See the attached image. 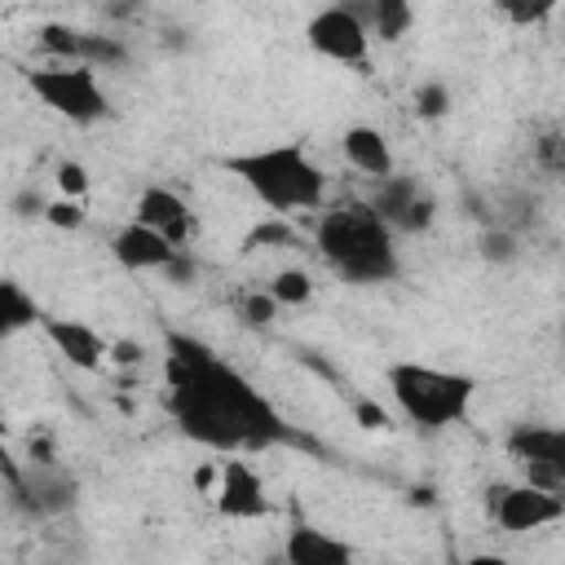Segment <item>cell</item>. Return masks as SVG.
Instances as JSON below:
<instances>
[{
	"instance_id": "484cf974",
	"label": "cell",
	"mask_w": 565,
	"mask_h": 565,
	"mask_svg": "<svg viewBox=\"0 0 565 565\" xmlns=\"http://www.w3.org/2000/svg\"><path fill=\"white\" fill-rule=\"evenodd\" d=\"M44 221H49V225H57V230H79V225L88 221V212H84V203H79V199H53V203H49V212H44Z\"/></svg>"
},
{
	"instance_id": "f546056e",
	"label": "cell",
	"mask_w": 565,
	"mask_h": 565,
	"mask_svg": "<svg viewBox=\"0 0 565 565\" xmlns=\"http://www.w3.org/2000/svg\"><path fill=\"white\" fill-rule=\"evenodd\" d=\"M561 22H565V9H561Z\"/></svg>"
},
{
	"instance_id": "3957f363",
	"label": "cell",
	"mask_w": 565,
	"mask_h": 565,
	"mask_svg": "<svg viewBox=\"0 0 565 565\" xmlns=\"http://www.w3.org/2000/svg\"><path fill=\"white\" fill-rule=\"evenodd\" d=\"M221 168L274 216L313 212L327 199V172L300 141H278L221 159Z\"/></svg>"
},
{
	"instance_id": "7a4b0ae2",
	"label": "cell",
	"mask_w": 565,
	"mask_h": 565,
	"mask_svg": "<svg viewBox=\"0 0 565 565\" xmlns=\"http://www.w3.org/2000/svg\"><path fill=\"white\" fill-rule=\"evenodd\" d=\"M313 252L344 282H358V287L393 282L402 274L397 238H393V230L380 221V212L366 199H340V203H331L318 216Z\"/></svg>"
},
{
	"instance_id": "cb8c5ba5",
	"label": "cell",
	"mask_w": 565,
	"mask_h": 565,
	"mask_svg": "<svg viewBox=\"0 0 565 565\" xmlns=\"http://www.w3.org/2000/svg\"><path fill=\"white\" fill-rule=\"evenodd\" d=\"M57 190H62V199H79L84 203V194H88V168L75 163V159H62L57 163Z\"/></svg>"
},
{
	"instance_id": "4316f807",
	"label": "cell",
	"mask_w": 565,
	"mask_h": 565,
	"mask_svg": "<svg viewBox=\"0 0 565 565\" xmlns=\"http://www.w3.org/2000/svg\"><path fill=\"white\" fill-rule=\"evenodd\" d=\"M481 256H490V260H512V256H516V234L503 230V225L486 230V234H481Z\"/></svg>"
},
{
	"instance_id": "8992f818",
	"label": "cell",
	"mask_w": 565,
	"mask_h": 565,
	"mask_svg": "<svg viewBox=\"0 0 565 565\" xmlns=\"http://www.w3.org/2000/svg\"><path fill=\"white\" fill-rule=\"evenodd\" d=\"M503 450L530 486H543L565 499V428L561 424H516Z\"/></svg>"
},
{
	"instance_id": "d4e9b609",
	"label": "cell",
	"mask_w": 565,
	"mask_h": 565,
	"mask_svg": "<svg viewBox=\"0 0 565 565\" xmlns=\"http://www.w3.org/2000/svg\"><path fill=\"white\" fill-rule=\"evenodd\" d=\"M415 110H419L424 119H441V115L450 110L446 84H419V88H415Z\"/></svg>"
},
{
	"instance_id": "5b68a950",
	"label": "cell",
	"mask_w": 565,
	"mask_h": 565,
	"mask_svg": "<svg viewBox=\"0 0 565 565\" xmlns=\"http://www.w3.org/2000/svg\"><path fill=\"white\" fill-rule=\"evenodd\" d=\"M26 88L53 115H62L71 124H84V128L102 124L110 115V97H106V88H102L93 66H57V62H49V66L26 71Z\"/></svg>"
},
{
	"instance_id": "277c9868",
	"label": "cell",
	"mask_w": 565,
	"mask_h": 565,
	"mask_svg": "<svg viewBox=\"0 0 565 565\" xmlns=\"http://www.w3.org/2000/svg\"><path fill=\"white\" fill-rule=\"evenodd\" d=\"M388 397L402 411V419H411L424 433H441L468 419L472 397H477V380L463 371H446V366H428V362H393L384 371Z\"/></svg>"
},
{
	"instance_id": "7c38bea8",
	"label": "cell",
	"mask_w": 565,
	"mask_h": 565,
	"mask_svg": "<svg viewBox=\"0 0 565 565\" xmlns=\"http://www.w3.org/2000/svg\"><path fill=\"white\" fill-rule=\"evenodd\" d=\"M216 512L230 521H260L269 512V494L260 472L247 459H225L216 472Z\"/></svg>"
},
{
	"instance_id": "9a60e30c",
	"label": "cell",
	"mask_w": 565,
	"mask_h": 565,
	"mask_svg": "<svg viewBox=\"0 0 565 565\" xmlns=\"http://www.w3.org/2000/svg\"><path fill=\"white\" fill-rule=\"evenodd\" d=\"M40 327H44L49 344H53L71 366H79V371H97V366L110 358V344H106L88 322H79V318H44Z\"/></svg>"
},
{
	"instance_id": "2e32d148",
	"label": "cell",
	"mask_w": 565,
	"mask_h": 565,
	"mask_svg": "<svg viewBox=\"0 0 565 565\" xmlns=\"http://www.w3.org/2000/svg\"><path fill=\"white\" fill-rule=\"evenodd\" d=\"M282 565H353V547L340 534H327L318 525L296 521L282 539Z\"/></svg>"
},
{
	"instance_id": "52a82bcc",
	"label": "cell",
	"mask_w": 565,
	"mask_h": 565,
	"mask_svg": "<svg viewBox=\"0 0 565 565\" xmlns=\"http://www.w3.org/2000/svg\"><path fill=\"white\" fill-rule=\"evenodd\" d=\"M305 40H309V49H313L318 57H327V62L358 66V71L371 66V26L362 22L358 4L318 9V13L305 22Z\"/></svg>"
},
{
	"instance_id": "ac0fdd59",
	"label": "cell",
	"mask_w": 565,
	"mask_h": 565,
	"mask_svg": "<svg viewBox=\"0 0 565 565\" xmlns=\"http://www.w3.org/2000/svg\"><path fill=\"white\" fill-rule=\"evenodd\" d=\"M35 322H44L35 296H31L18 278H4V282H0V331H4V335H18V331H26V327H35Z\"/></svg>"
},
{
	"instance_id": "d6986e66",
	"label": "cell",
	"mask_w": 565,
	"mask_h": 565,
	"mask_svg": "<svg viewBox=\"0 0 565 565\" xmlns=\"http://www.w3.org/2000/svg\"><path fill=\"white\" fill-rule=\"evenodd\" d=\"M358 13L371 26V40H402L415 22V9L406 0H371V4H358Z\"/></svg>"
},
{
	"instance_id": "ffe728a7",
	"label": "cell",
	"mask_w": 565,
	"mask_h": 565,
	"mask_svg": "<svg viewBox=\"0 0 565 565\" xmlns=\"http://www.w3.org/2000/svg\"><path fill=\"white\" fill-rule=\"evenodd\" d=\"M265 291H269L282 309H296V305H309V296H313V278H309L305 269L287 265V269H278V274L265 282Z\"/></svg>"
},
{
	"instance_id": "603a6c76",
	"label": "cell",
	"mask_w": 565,
	"mask_h": 565,
	"mask_svg": "<svg viewBox=\"0 0 565 565\" xmlns=\"http://www.w3.org/2000/svg\"><path fill=\"white\" fill-rule=\"evenodd\" d=\"M296 247L300 238H296V230L282 221V216H274V221H265V225H256L252 234H247V247Z\"/></svg>"
},
{
	"instance_id": "8fae6325",
	"label": "cell",
	"mask_w": 565,
	"mask_h": 565,
	"mask_svg": "<svg viewBox=\"0 0 565 565\" xmlns=\"http://www.w3.org/2000/svg\"><path fill=\"white\" fill-rule=\"evenodd\" d=\"M380 221L393 230V234H419L428 221H433V199L424 194V185L406 172H393L388 181H375V194L366 199Z\"/></svg>"
},
{
	"instance_id": "4fadbf2b",
	"label": "cell",
	"mask_w": 565,
	"mask_h": 565,
	"mask_svg": "<svg viewBox=\"0 0 565 565\" xmlns=\"http://www.w3.org/2000/svg\"><path fill=\"white\" fill-rule=\"evenodd\" d=\"M181 252H185V247H172L163 234L146 230L141 221L119 225L115 238H110V256H115L128 274H168V269L181 260Z\"/></svg>"
},
{
	"instance_id": "6da1fadb",
	"label": "cell",
	"mask_w": 565,
	"mask_h": 565,
	"mask_svg": "<svg viewBox=\"0 0 565 565\" xmlns=\"http://www.w3.org/2000/svg\"><path fill=\"white\" fill-rule=\"evenodd\" d=\"M163 384L177 428L207 450L243 455L296 441L291 424H282L269 397H260L230 362L185 331L163 335Z\"/></svg>"
},
{
	"instance_id": "f1b7e54d",
	"label": "cell",
	"mask_w": 565,
	"mask_h": 565,
	"mask_svg": "<svg viewBox=\"0 0 565 565\" xmlns=\"http://www.w3.org/2000/svg\"><path fill=\"white\" fill-rule=\"evenodd\" d=\"M115 358H119V362H137V349H132V344H115Z\"/></svg>"
},
{
	"instance_id": "e0dca14e",
	"label": "cell",
	"mask_w": 565,
	"mask_h": 565,
	"mask_svg": "<svg viewBox=\"0 0 565 565\" xmlns=\"http://www.w3.org/2000/svg\"><path fill=\"white\" fill-rule=\"evenodd\" d=\"M340 154L349 168H358L362 177H375V181H388L397 172L393 163V146L388 137L375 128V124H353L340 132Z\"/></svg>"
},
{
	"instance_id": "9c48e42d",
	"label": "cell",
	"mask_w": 565,
	"mask_h": 565,
	"mask_svg": "<svg viewBox=\"0 0 565 565\" xmlns=\"http://www.w3.org/2000/svg\"><path fill=\"white\" fill-rule=\"evenodd\" d=\"M35 44L57 62V66H119L128 57V49L115 35L102 31H84V26H66V22H44L35 31Z\"/></svg>"
},
{
	"instance_id": "5bb4252c",
	"label": "cell",
	"mask_w": 565,
	"mask_h": 565,
	"mask_svg": "<svg viewBox=\"0 0 565 565\" xmlns=\"http://www.w3.org/2000/svg\"><path fill=\"white\" fill-rule=\"evenodd\" d=\"M132 221H141L146 230L163 234L172 247H185L190 234H194V212H190V203H185L177 190H163V185L141 190V199H137V207H132Z\"/></svg>"
},
{
	"instance_id": "44dd1931",
	"label": "cell",
	"mask_w": 565,
	"mask_h": 565,
	"mask_svg": "<svg viewBox=\"0 0 565 565\" xmlns=\"http://www.w3.org/2000/svg\"><path fill=\"white\" fill-rule=\"evenodd\" d=\"M534 163L552 177H565V132H556V128L539 132L534 137Z\"/></svg>"
},
{
	"instance_id": "30bf717a",
	"label": "cell",
	"mask_w": 565,
	"mask_h": 565,
	"mask_svg": "<svg viewBox=\"0 0 565 565\" xmlns=\"http://www.w3.org/2000/svg\"><path fill=\"white\" fill-rule=\"evenodd\" d=\"M9 499L31 516H57L75 503V477H66L57 463H31L26 472L9 463Z\"/></svg>"
},
{
	"instance_id": "ba28073f",
	"label": "cell",
	"mask_w": 565,
	"mask_h": 565,
	"mask_svg": "<svg viewBox=\"0 0 565 565\" xmlns=\"http://www.w3.org/2000/svg\"><path fill=\"white\" fill-rule=\"evenodd\" d=\"M486 512L503 534H534L565 516V499L530 481H503L486 490Z\"/></svg>"
},
{
	"instance_id": "7402d4cb",
	"label": "cell",
	"mask_w": 565,
	"mask_h": 565,
	"mask_svg": "<svg viewBox=\"0 0 565 565\" xmlns=\"http://www.w3.org/2000/svg\"><path fill=\"white\" fill-rule=\"evenodd\" d=\"M278 309H282V305H278L265 287H260V291H247V296H243V305H238L243 322H252V327H269V322L278 318Z\"/></svg>"
},
{
	"instance_id": "83f0119b",
	"label": "cell",
	"mask_w": 565,
	"mask_h": 565,
	"mask_svg": "<svg viewBox=\"0 0 565 565\" xmlns=\"http://www.w3.org/2000/svg\"><path fill=\"white\" fill-rule=\"evenodd\" d=\"M463 565H512L508 556H499V552H472Z\"/></svg>"
}]
</instances>
